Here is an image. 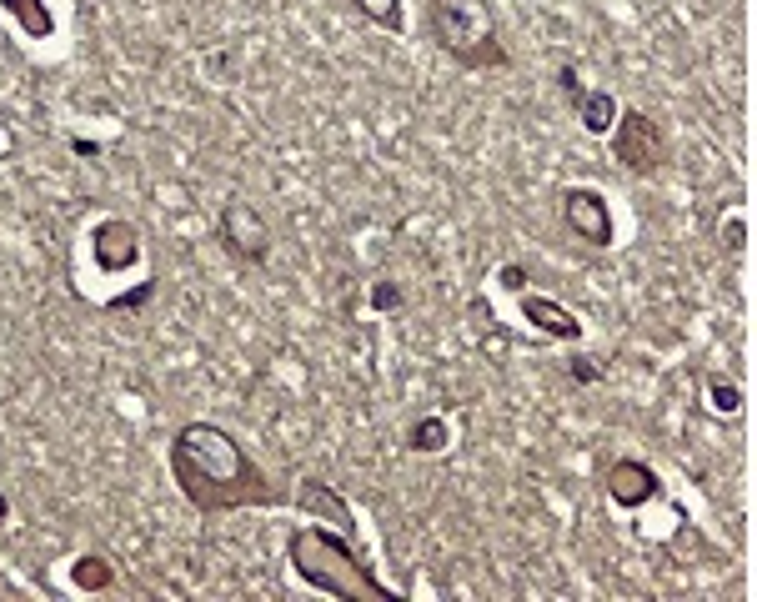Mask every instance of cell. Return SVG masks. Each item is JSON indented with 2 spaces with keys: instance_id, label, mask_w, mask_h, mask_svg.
Segmentation results:
<instances>
[{
  "instance_id": "obj_1",
  "label": "cell",
  "mask_w": 757,
  "mask_h": 602,
  "mask_svg": "<svg viewBox=\"0 0 757 602\" xmlns=\"http://www.w3.org/2000/svg\"><path fill=\"white\" fill-rule=\"evenodd\" d=\"M166 467H171V482L186 497V507L201 517L286 502V492L266 477V467L221 422H181L166 442Z\"/></svg>"
},
{
  "instance_id": "obj_2",
  "label": "cell",
  "mask_w": 757,
  "mask_h": 602,
  "mask_svg": "<svg viewBox=\"0 0 757 602\" xmlns=\"http://www.w3.org/2000/svg\"><path fill=\"white\" fill-rule=\"evenodd\" d=\"M286 557L296 567V577L316 592H331L341 602H361V597H376V602H402L397 587H387L376 577L361 537H346L336 532L331 522H306V527H291L286 532Z\"/></svg>"
},
{
  "instance_id": "obj_3",
  "label": "cell",
  "mask_w": 757,
  "mask_h": 602,
  "mask_svg": "<svg viewBox=\"0 0 757 602\" xmlns=\"http://www.w3.org/2000/svg\"><path fill=\"white\" fill-rule=\"evenodd\" d=\"M427 36L462 71H512V51L492 0H427Z\"/></svg>"
},
{
  "instance_id": "obj_4",
  "label": "cell",
  "mask_w": 757,
  "mask_h": 602,
  "mask_svg": "<svg viewBox=\"0 0 757 602\" xmlns=\"http://www.w3.org/2000/svg\"><path fill=\"white\" fill-rule=\"evenodd\" d=\"M612 161L627 171V176H662L667 161H672V146H667V131L657 116H647L642 106H617V121H612Z\"/></svg>"
},
{
  "instance_id": "obj_5",
  "label": "cell",
  "mask_w": 757,
  "mask_h": 602,
  "mask_svg": "<svg viewBox=\"0 0 757 602\" xmlns=\"http://www.w3.org/2000/svg\"><path fill=\"white\" fill-rule=\"evenodd\" d=\"M216 241L236 266H266L271 261V226L246 196H231L216 211Z\"/></svg>"
},
{
  "instance_id": "obj_6",
  "label": "cell",
  "mask_w": 757,
  "mask_h": 602,
  "mask_svg": "<svg viewBox=\"0 0 757 602\" xmlns=\"http://www.w3.org/2000/svg\"><path fill=\"white\" fill-rule=\"evenodd\" d=\"M557 211H562V226L587 241V246H612V211H607V196L592 191V186H562L557 196Z\"/></svg>"
},
{
  "instance_id": "obj_7",
  "label": "cell",
  "mask_w": 757,
  "mask_h": 602,
  "mask_svg": "<svg viewBox=\"0 0 757 602\" xmlns=\"http://www.w3.org/2000/svg\"><path fill=\"white\" fill-rule=\"evenodd\" d=\"M602 492L617 502V507H642V502H652L657 492H662V482H657V472L642 462V457H617L607 472H602Z\"/></svg>"
},
{
  "instance_id": "obj_8",
  "label": "cell",
  "mask_w": 757,
  "mask_h": 602,
  "mask_svg": "<svg viewBox=\"0 0 757 602\" xmlns=\"http://www.w3.org/2000/svg\"><path fill=\"white\" fill-rule=\"evenodd\" d=\"M296 507H301L306 517H321V522H331L336 532L356 537V512H351V502H346L331 482H321V477H301V487H296Z\"/></svg>"
},
{
  "instance_id": "obj_9",
  "label": "cell",
  "mask_w": 757,
  "mask_h": 602,
  "mask_svg": "<svg viewBox=\"0 0 757 602\" xmlns=\"http://www.w3.org/2000/svg\"><path fill=\"white\" fill-rule=\"evenodd\" d=\"M522 322H532V327H537L542 337H552V342H582V322H577V312L557 307L552 296L522 291Z\"/></svg>"
},
{
  "instance_id": "obj_10",
  "label": "cell",
  "mask_w": 757,
  "mask_h": 602,
  "mask_svg": "<svg viewBox=\"0 0 757 602\" xmlns=\"http://www.w3.org/2000/svg\"><path fill=\"white\" fill-rule=\"evenodd\" d=\"M91 251H96V261H101V271H121V266H131L136 261V226L131 221H106V226H96V236H91Z\"/></svg>"
},
{
  "instance_id": "obj_11",
  "label": "cell",
  "mask_w": 757,
  "mask_h": 602,
  "mask_svg": "<svg viewBox=\"0 0 757 602\" xmlns=\"http://www.w3.org/2000/svg\"><path fill=\"white\" fill-rule=\"evenodd\" d=\"M572 116L582 121V131H587V136H607V131H612V121H617V101H612L602 86H587V91L577 96Z\"/></svg>"
},
{
  "instance_id": "obj_12",
  "label": "cell",
  "mask_w": 757,
  "mask_h": 602,
  "mask_svg": "<svg viewBox=\"0 0 757 602\" xmlns=\"http://www.w3.org/2000/svg\"><path fill=\"white\" fill-rule=\"evenodd\" d=\"M16 21H21V31L31 36V41H51L56 36V21H51V11L41 6V0H0Z\"/></svg>"
},
{
  "instance_id": "obj_13",
  "label": "cell",
  "mask_w": 757,
  "mask_h": 602,
  "mask_svg": "<svg viewBox=\"0 0 757 602\" xmlns=\"http://www.w3.org/2000/svg\"><path fill=\"white\" fill-rule=\"evenodd\" d=\"M351 11H356L361 21H371V26L392 31V36H402V31H407V11H402V0H351Z\"/></svg>"
},
{
  "instance_id": "obj_14",
  "label": "cell",
  "mask_w": 757,
  "mask_h": 602,
  "mask_svg": "<svg viewBox=\"0 0 757 602\" xmlns=\"http://www.w3.org/2000/svg\"><path fill=\"white\" fill-rule=\"evenodd\" d=\"M447 437H452V427H447L442 417H422V422H412L407 447H412V452H442V447H447Z\"/></svg>"
},
{
  "instance_id": "obj_15",
  "label": "cell",
  "mask_w": 757,
  "mask_h": 602,
  "mask_svg": "<svg viewBox=\"0 0 757 602\" xmlns=\"http://www.w3.org/2000/svg\"><path fill=\"white\" fill-rule=\"evenodd\" d=\"M71 577H76V587H86V592H96V587H111V567H106V557H81Z\"/></svg>"
},
{
  "instance_id": "obj_16",
  "label": "cell",
  "mask_w": 757,
  "mask_h": 602,
  "mask_svg": "<svg viewBox=\"0 0 757 602\" xmlns=\"http://www.w3.org/2000/svg\"><path fill=\"white\" fill-rule=\"evenodd\" d=\"M707 392H712V412H737V407H742V392H737L732 382H717V377H712Z\"/></svg>"
},
{
  "instance_id": "obj_17",
  "label": "cell",
  "mask_w": 757,
  "mask_h": 602,
  "mask_svg": "<svg viewBox=\"0 0 757 602\" xmlns=\"http://www.w3.org/2000/svg\"><path fill=\"white\" fill-rule=\"evenodd\" d=\"M557 91H562V101H567V111H572V106H577V96H582L587 86H582V76H577L572 66H562V71H557Z\"/></svg>"
},
{
  "instance_id": "obj_18",
  "label": "cell",
  "mask_w": 757,
  "mask_h": 602,
  "mask_svg": "<svg viewBox=\"0 0 757 602\" xmlns=\"http://www.w3.org/2000/svg\"><path fill=\"white\" fill-rule=\"evenodd\" d=\"M497 281H502V291L522 296V291H527V266H502V271H497Z\"/></svg>"
},
{
  "instance_id": "obj_19",
  "label": "cell",
  "mask_w": 757,
  "mask_h": 602,
  "mask_svg": "<svg viewBox=\"0 0 757 602\" xmlns=\"http://www.w3.org/2000/svg\"><path fill=\"white\" fill-rule=\"evenodd\" d=\"M567 372H572V382H602V367H592L587 357H577Z\"/></svg>"
},
{
  "instance_id": "obj_20",
  "label": "cell",
  "mask_w": 757,
  "mask_h": 602,
  "mask_svg": "<svg viewBox=\"0 0 757 602\" xmlns=\"http://www.w3.org/2000/svg\"><path fill=\"white\" fill-rule=\"evenodd\" d=\"M6 517H11V502H6V497H0V522H6Z\"/></svg>"
}]
</instances>
